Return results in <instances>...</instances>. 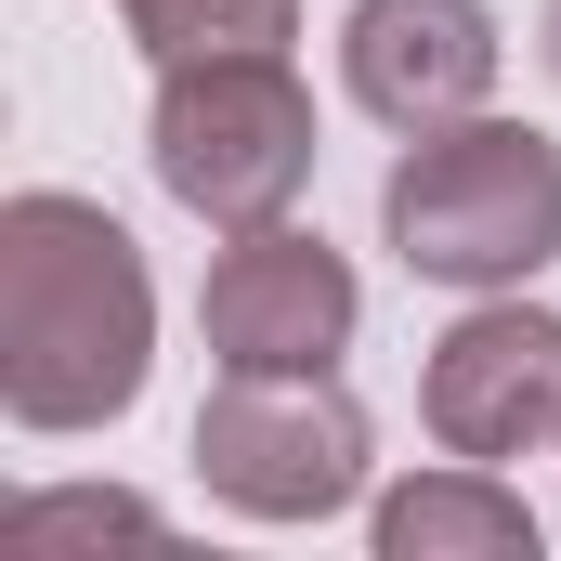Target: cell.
Here are the masks:
<instances>
[{
    "label": "cell",
    "mask_w": 561,
    "mask_h": 561,
    "mask_svg": "<svg viewBox=\"0 0 561 561\" xmlns=\"http://www.w3.org/2000/svg\"><path fill=\"white\" fill-rule=\"evenodd\" d=\"M340 79H353V105L379 131L483 118V92H496V13L483 0H353Z\"/></svg>",
    "instance_id": "cell-7"
},
{
    "label": "cell",
    "mask_w": 561,
    "mask_h": 561,
    "mask_svg": "<svg viewBox=\"0 0 561 561\" xmlns=\"http://www.w3.org/2000/svg\"><path fill=\"white\" fill-rule=\"evenodd\" d=\"M196 470L222 510L249 523H327L366 496V405L313 366V379H249L222 366V392L196 405Z\"/></svg>",
    "instance_id": "cell-4"
},
{
    "label": "cell",
    "mask_w": 561,
    "mask_h": 561,
    "mask_svg": "<svg viewBox=\"0 0 561 561\" xmlns=\"http://www.w3.org/2000/svg\"><path fill=\"white\" fill-rule=\"evenodd\" d=\"M379 561H536V510L483 457H457L379 496Z\"/></svg>",
    "instance_id": "cell-8"
},
{
    "label": "cell",
    "mask_w": 561,
    "mask_h": 561,
    "mask_svg": "<svg viewBox=\"0 0 561 561\" xmlns=\"http://www.w3.org/2000/svg\"><path fill=\"white\" fill-rule=\"evenodd\" d=\"M549 79H561V0H549Z\"/></svg>",
    "instance_id": "cell-11"
},
{
    "label": "cell",
    "mask_w": 561,
    "mask_h": 561,
    "mask_svg": "<svg viewBox=\"0 0 561 561\" xmlns=\"http://www.w3.org/2000/svg\"><path fill=\"white\" fill-rule=\"evenodd\" d=\"M157 353V275H144L131 222L26 183L0 209V405L13 431H105L144 392Z\"/></svg>",
    "instance_id": "cell-1"
},
{
    "label": "cell",
    "mask_w": 561,
    "mask_h": 561,
    "mask_svg": "<svg viewBox=\"0 0 561 561\" xmlns=\"http://www.w3.org/2000/svg\"><path fill=\"white\" fill-rule=\"evenodd\" d=\"M353 313H366L353 262H340L327 236H300V222L236 236V249L209 262V287H196L209 353H222V366H249V379H313V366H340Z\"/></svg>",
    "instance_id": "cell-5"
},
{
    "label": "cell",
    "mask_w": 561,
    "mask_h": 561,
    "mask_svg": "<svg viewBox=\"0 0 561 561\" xmlns=\"http://www.w3.org/2000/svg\"><path fill=\"white\" fill-rule=\"evenodd\" d=\"M379 236L431 287H523L536 262H561V144L523 118L405 131L392 183H379Z\"/></svg>",
    "instance_id": "cell-2"
},
{
    "label": "cell",
    "mask_w": 561,
    "mask_h": 561,
    "mask_svg": "<svg viewBox=\"0 0 561 561\" xmlns=\"http://www.w3.org/2000/svg\"><path fill=\"white\" fill-rule=\"evenodd\" d=\"M144 66H196V53H287L300 0H118Z\"/></svg>",
    "instance_id": "cell-9"
},
{
    "label": "cell",
    "mask_w": 561,
    "mask_h": 561,
    "mask_svg": "<svg viewBox=\"0 0 561 561\" xmlns=\"http://www.w3.org/2000/svg\"><path fill=\"white\" fill-rule=\"evenodd\" d=\"M419 419L444 457H549L561 444V313H523V300H483L431 340V379H419Z\"/></svg>",
    "instance_id": "cell-6"
},
{
    "label": "cell",
    "mask_w": 561,
    "mask_h": 561,
    "mask_svg": "<svg viewBox=\"0 0 561 561\" xmlns=\"http://www.w3.org/2000/svg\"><path fill=\"white\" fill-rule=\"evenodd\" d=\"M66 536H157L144 496H26L13 510V549H66Z\"/></svg>",
    "instance_id": "cell-10"
},
{
    "label": "cell",
    "mask_w": 561,
    "mask_h": 561,
    "mask_svg": "<svg viewBox=\"0 0 561 561\" xmlns=\"http://www.w3.org/2000/svg\"><path fill=\"white\" fill-rule=\"evenodd\" d=\"M157 183L209 222V236H262L313 183V92L287 79V53H196L157 66V118H144Z\"/></svg>",
    "instance_id": "cell-3"
}]
</instances>
